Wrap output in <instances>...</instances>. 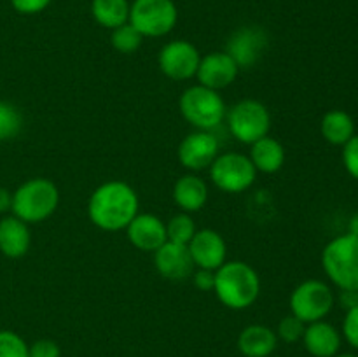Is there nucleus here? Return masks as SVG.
<instances>
[{
	"label": "nucleus",
	"mask_w": 358,
	"mask_h": 357,
	"mask_svg": "<svg viewBox=\"0 0 358 357\" xmlns=\"http://www.w3.org/2000/svg\"><path fill=\"white\" fill-rule=\"evenodd\" d=\"M140 200L124 181H107L98 186L87 202V217L101 231H122L135 219Z\"/></svg>",
	"instance_id": "nucleus-1"
},
{
	"label": "nucleus",
	"mask_w": 358,
	"mask_h": 357,
	"mask_svg": "<svg viewBox=\"0 0 358 357\" xmlns=\"http://www.w3.org/2000/svg\"><path fill=\"white\" fill-rule=\"evenodd\" d=\"M339 301H341V304L346 308V310L357 307V304H358V290H341Z\"/></svg>",
	"instance_id": "nucleus-34"
},
{
	"label": "nucleus",
	"mask_w": 358,
	"mask_h": 357,
	"mask_svg": "<svg viewBox=\"0 0 358 357\" xmlns=\"http://www.w3.org/2000/svg\"><path fill=\"white\" fill-rule=\"evenodd\" d=\"M171 196L182 212L194 214L199 212L208 202V186L199 175L191 172L177 178L171 189Z\"/></svg>",
	"instance_id": "nucleus-17"
},
{
	"label": "nucleus",
	"mask_w": 358,
	"mask_h": 357,
	"mask_svg": "<svg viewBox=\"0 0 358 357\" xmlns=\"http://www.w3.org/2000/svg\"><path fill=\"white\" fill-rule=\"evenodd\" d=\"M196 231H198V227H196V223L191 217V214H175L166 223V237L168 240L175 241V244L187 245L192 240Z\"/></svg>",
	"instance_id": "nucleus-25"
},
{
	"label": "nucleus",
	"mask_w": 358,
	"mask_h": 357,
	"mask_svg": "<svg viewBox=\"0 0 358 357\" xmlns=\"http://www.w3.org/2000/svg\"><path fill=\"white\" fill-rule=\"evenodd\" d=\"M178 9L173 0H133L129 6V24L136 28L143 38L164 37L175 28Z\"/></svg>",
	"instance_id": "nucleus-8"
},
{
	"label": "nucleus",
	"mask_w": 358,
	"mask_h": 357,
	"mask_svg": "<svg viewBox=\"0 0 358 357\" xmlns=\"http://www.w3.org/2000/svg\"><path fill=\"white\" fill-rule=\"evenodd\" d=\"M334 357H358V356H353V354H343V356H334Z\"/></svg>",
	"instance_id": "nucleus-37"
},
{
	"label": "nucleus",
	"mask_w": 358,
	"mask_h": 357,
	"mask_svg": "<svg viewBox=\"0 0 358 357\" xmlns=\"http://www.w3.org/2000/svg\"><path fill=\"white\" fill-rule=\"evenodd\" d=\"M238 72L240 69L236 62L226 51H212L206 56H201L196 77L201 86L220 91L234 83Z\"/></svg>",
	"instance_id": "nucleus-14"
},
{
	"label": "nucleus",
	"mask_w": 358,
	"mask_h": 357,
	"mask_svg": "<svg viewBox=\"0 0 358 357\" xmlns=\"http://www.w3.org/2000/svg\"><path fill=\"white\" fill-rule=\"evenodd\" d=\"M229 132L238 142L252 146L262 136L269 135L271 130V114L262 102L254 98H245L234 104L226 112Z\"/></svg>",
	"instance_id": "nucleus-6"
},
{
	"label": "nucleus",
	"mask_w": 358,
	"mask_h": 357,
	"mask_svg": "<svg viewBox=\"0 0 358 357\" xmlns=\"http://www.w3.org/2000/svg\"><path fill=\"white\" fill-rule=\"evenodd\" d=\"M304 329H306V324H304L301 318H297L296 315H285L282 321L278 322V328H276V336L278 340L285 343H296L299 340H303Z\"/></svg>",
	"instance_id": "nucleus-28"
},
{
	"label": "nucleus",
	"mask_w": 358,
	"mask_h": 357,
	"mask_svg": "<svg viewBox=\"0 0 358 357\" xmlns=\"http://www.w3.org/2000/svg\"><path fill=\"white\" fill-rule=\"evenodd\" d=\"M129 244L142 252H156L166 237V223L156 214H136L126 227Z\"/></svg>",
	"instance_id": "nucleus-16"
},
{
	"label": "nucleus",
	"mask_w": 358,
	"mask_h": 357,
	"mask_svg": "<svg viewBox=\"0 0 358 357\" xmlns=\"http://www.w3.org/2000/svg\"><path fill=\"white\" fill-rule=\"evenodd\" d=\"M320 132L322 136L332 146H345L355 135V122L348 112L332 108L322 118Z\"/></svg>",
	"instance_id": "nucleus-22"
},
{
	"label": "nucleus",
	"mask_w": 358,
	"mask_h": 357,
	"mask_svg": "<svg viewBox=\"0 0 358 357\" xmlns=\"http://www.w3.org/2000/svg\"><path fill=\"white\" fill-rule=\"evenodd\" d=\"M278 346L275 329L264 324H250L238 336V350L245 357H269Z\"/></svg>",
	"instance_id": "nucleus-20"
},
{
	"label": "nucleus",
	"mask_w": 358,
	"mask_h": 357,
	"mask_svg": "<svg viewBox=\"0 0 358 357\" xmlns=\"http://www.w3.org/2000/svg\"><path fill=\"white\" fill-rule=\"evenodd\" d=\"M187 248L196 268L215 272L226 262L227 244L222 234L212 227L196 231L192 240L187 244Z\"/></svg>",
	"instance_id": "nucleus-13"
},
{
	"label": "nucleus",
	"mask_w": 358,
	"mask_h": 357,
	"mask_svg": "<svg viewBox=\"0 0 358 357\" xmlns=\"http://www.w3.org/2000/svg\"><path fill=\"white\" fill-rule=\"evenodd\" d=\"M348 233L355 234V237L358 238V214L357 216L352 217V220H350V231Z\"/></svg>",
	"instance_id": "nucleus-36"
},
{
	"label": "nucleus",
	"mask_w": 358,
	"mask_h": 357,
	"mask_svg": "<svg viewBox=\"0 0 358 357\" xmlns=\"http://www.w3.org/2000/svg\"><path fill=\"white\" fill-rule=\"evenodd\" d=\"M30 357H62V349L56 342L49 338H42L28 345Z\"/></svg>",
	"instance_id": "nucleus-30"
},
{
	"label": "nucleus",
	"mask_w": 358,
	"mask_h": 357,
	"mask_svg": "<svg viewBox=\"0 0 358 357\" xmlns=\"http://www.w3.org/2000/svg\"><path fill=\"white\" fill-rule=\"evenodd\" d=\"M268 49V34L261 27H241L229 37L226 52L236 62L238 69H250Z\"/></svg>",
	"instance_id": "nucleus-12"
},
{
	"label": "nucleus",
	"mask_w": 358,
	"mask_h": 357,
	"mask_svg": "<svg viewBox=\"0 0 358 357\" xmlns=\"http://www.w3.org/2000/svg\"><path fill=\"white\" fill-rule=\"evenodd\" d=\"M343 335L346 342L358 350V304L346 310V317L343 321Z\"/></svg>",
	"instance_id": "nucleus-31"
},
{
	"label": "nucleus",
	"mask_w": 358,
	"mask_h": 357,
	"mask_svg": "<svg viewBox=\"0 0 358 357\" xmlns=\"http://www.w3.org/2000/svg\"><path fill=\"white\" fill-rule=\"evenodd\" d=\"M219 149V139L212 132L196 130L185 135L178 144L177 158L185 170L194 174V172L208 170L210 164L220 154Z\"/></svg>",
	"instance_id": "nucleus-11"
},
{
	"label": "nucleus",
	"mask_w": 358,
	"mask_h": 357,
	"mask_svg": "<svg viewBox=\"0 0 358 357\" xmlns=\"http://www.w3.org/2000/svg\"><path fill=\"white\" fill-rule=\"evenodd\" d=\"M154 265H156L157 273L163 279L171 280V282L189 279L196 268L187 245L175 244V241L170 240L164 241L154 252Z\"/></svg>",
	"instance_id": "nucleus-15"
},
{
	"label": "nucleus",
	"mask_w": 358,
	"mask_h": 357,
	"mask_svg": "<svg viewBox=\"0 0 358 357\" xmlns=\"http://www.w3.org/2000/svg\"><path fill=\"white\" fill-rule=\"evenodd\" d=\"M13 205V192L7 188H0V214H6Z\"/></svg>",
	"instance_id": "nucleus-35"
},
{
	"label": "nucleus",
	"mask_w": 358,
	"mask_h": 357,
	"mask_svg": "<svg viewBox=\"0 0 358 357\" xmlns=\"http://www.w3.org/2000/svg\"><path fill=\"white\" fill-rule=\"evenodd\" d=\"M303 343L308 354L313 357H334L341 349V335L329 322L317 321L306 324Z\"/></svg>",
	"instance_id": "nucleus-18"
},
{
	"label": "nucleus",
	"mask_w": 358,
	"mask_h": 357,
	"mask_svg": "<svg viewBox=\"0 0 358 357\" xmlns=\"http://www.w3.org/2000/svg\"><path fill=\"white\" fill-rule=\"evenodd\" d=\"M59 205V189L45 177L24 181L13 191L10 212L27 224H37L49 219Z\"/></svg>",
	"instance_id": "nucleus-3"
},
{
	"label": "nucleus",
	"mask_w": 358,
	"mask_h": 357,
	"mask_svg": "<svg viewBox=\"0 0 358 357\" xmlns=\"http://www.w3.org/2000/svg\"><path fill=\"white\" fill-rule=\"evenodd\" d=\"M31 244L30 224L16 216H3L0 219V252L6 258H23Z\"/></svg>",
	"instance_id": "nucleus-19"
},
{
	"label": "nucleus",
	"mask_w": 358,
	"mask_h": 357,
	"mask_svg": "<svg viewBox=\"0 0 358 357\" xmlns=\"http://www.w3.org/2000/svg\"><path fill=\"white\" fill-rule=\"evenodd\" d=\"M248 158H250L257 174L259 172H262V174H276L285 164V147L275 136L266 135L259 139L257 142L252 144Z\"/></svg>",
	"instance_id": "nucleus-21"
},
{
	"label": "nucleus",
	"mask_w": 358,
	"mask_h": 357,
	"mask_svg": "<svg viewBox=\"0 0 358 357\" xmlns=\"http://www.w3.org/2000/svg\"><path fill=\"white\" fill-rule=\"evenodd\" d=\"M210 178L217 189L229 195H240L254 186L257 170L252 164L248 154L220 153L208 168Z\"/></svg>",
	"instance_id": "nucleus-7"
},
{
	"label": "nucleus",
	"mask_w": 358,
	"mask_h": 357,
	"mask_svg": "<svg viewBox=\"0 0 358 357\" xmlns=\"http://www.w3.org/2000/svg\"><path fill=\"white\" fill-rule=\"evenodd\" d=\"M322 266L336 287L358 290V238L346 233L332 238L322 252Z\"/></svg>",
	"instance_id": "nucleus-4"
},
{
	"label": "nucleus",
	"mask_w": 358,
	"mask_h": 357,
	"mask_svg": "<svg viewBox=\"0 0 358 357\" xmlns=\"http://www.w3.org/2000/svg\"><path fill=\"white\" fill-rule=\"evenodd\" d=\"M23 128V114L10 102L0 100V142L14 139Z\"/></svg>",
	"instance_id": "nucleus-26"
},
{
	"label": "nucleus",
	"mask_w": 358,
	"mask_h": 357,
	"mask_svg": "<svg viewBox=\"0 0 358 357\" xmlns=\"http://www.w3.org/2000/svg\"><path fill=\"white\" fill-rule=\"evenodd\" d=\"M192 282H194L196 289L199 290H213V287H215V272H212V270H203V268H198L192 272Z\"/></svg>",
	"instance_id": "nucleus-33"
},
{
	"label": "nucleus",
	"mask_w": 358,
	"mask_h": 357,
	"mask_svg": "<svg viewBox=\"0 0 358 357\" xmlns=\"http://www.w3.org/2000/svg\"><path fill=\"white\" fill-rule=\"evenodd\" d=\"M51 2L52 0H10V6L14 7L16 13L31 16V14H38L44 9H48Z\"/></svg>",
	"instance_id": "nucleus-32"
},
{
	"label": "nucleus",
	"mask_w": 358,
	"mask_h": 357,
	"mask_svg": "<svg viewBox=\"0 0 358 357\" xmlns=\"http://www.w3.org/2000/svg\"><path fill=\"white\" fill-rule=\"evenodd\" d=\"M178 108L185 121L196 130L212 132L226 118V102L219 91L194 84L180 94Z\"/></svg>",
	"instance_id": "nucleus-5"
},
{
	"label": "nucleus",
	"mask_w": 358,
	"mask_h": 357,
	"mask_svg": "<svg viewBox=\"0 0 358 357\" xmlns=\"http://www.w3.org/2000/svg\"><path fill=\"white\" fill-rule=\"evenodd\" d=\"M217 300L231 310L250 308L261 294V276L245 261H226L215 270Z\"/></svg>",
	"instance_id": "nucleus-2"
},
{
	"label": "nucleus",
	"mask_w": 358,
	"mask_h": 357,
	"mask_svg": "<svg viewBox=\"0 0 358 357\" xmlns=\"http://www.w3.org/2000/svg\"><path fill=\"white\" fill-rule=\"evenodd\" d=\"M0 357H30L28 343L17 332L0 329Z\"/></svg>",
	"instance_id": "nucleus-27"
},
{
	"label": "nucleus",
	"mask_w": 358,
	"mask_h": 357,
	"mask_svg": "<svg viewBox=\"0 0 358 357\" xmlns=\"http://www.w3.org/2000/svg\"><path fill=\"white\" fill-rule=\"evenodd\" d=\"M199 59H201V55H199L198 48L192 42L178 38V41H171L161 48L157 65L168 79L189 80L196 77Z\"/></svg>",
	"instance_id": "nucleus-10"
},
{
	"label": "nucleus",
	"mask_w": 358,
	"mask_h": 357,
	"mask_svg": "<svg viewBox=\"0 0 358 357\" xmlns=\"http://www.w3.org/2000/svg\"><path fill=\"white\" fill-rule=\"evenodd\" d=\"M343 164L346 172L358 181V135H353L343 146Z\"/></svg>",
	"instance_id": "nucleus-29"
},
{
	"label": "nucleus",
	"mask_w": 358,
	"mask_h": 357,
	"mask_svg": "<svg viewBox=\"0 0 358 357\" xmlns=\"http://www.w3.org/2000/svg\"><path fill=\"white\" fill-rule=\"evenodd\" d=\"M334 301L336 296L327 284L317 279L304 280L290 294V314L304 324L324 321L331 314Z\"/></svg>",
	"instance_id": "nucleus-9"
},
{
	"label": "nucleus",
	"mask_w": 358,
	"mask_h": 357,
	"mask_svg": "<svg viewBox=\"0 0 358 357\" xmlns=\"http://www.w3.org/2000/svg\"><path fill=\"white\" fill-rule=\"evenodd\" d=\"M112 48L117 52H122V55H133L140 49L143 42V35L136 30L133 24L124 23L121 27L114 28L110 35Z\"/></svg>",
	"instance_id": "nucleus-24"
},
{
	"label": "nucleus",
	"mask_w": 358,
	"mask_h": 357,
	"mask_svg": "<svg viewBox=\"0 0 358 357\" xmlns=\"http://www.w3.org/2000/svg\"><path fill=\"white\" fill-rule=\"evenodd\" d=\"M128 0H91V14L100 27L114 30L129 21Z\"/></svg>",
	"instance_id": "nucleus-23"
}]
</instances>
